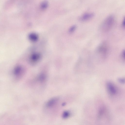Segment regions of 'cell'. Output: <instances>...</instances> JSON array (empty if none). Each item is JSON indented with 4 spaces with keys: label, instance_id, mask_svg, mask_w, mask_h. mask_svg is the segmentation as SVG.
<instances>
[{
    "label": "cell",
    "instance_id": "cell-1",
    "mask_svg": "<svg viewBox=\"0 0 125 125\" xmlns=\"http://www.w3.org/2000/svg\"><path fill=\"white\" fill-rule=\"evenodd\" d=\"M114 20L113 15H110L108 16L102 23L100 27L101 30L105 32L109 31L112 27Z\"/></svg>",
    "mask_w": 125,
    "mask_h": 125
},
{
    "label": "cell",
    "instance_id": "cell-8",
    "mask_svg": "<svg viewBox=\"0 0 125 125\" xmlns=\"http://www.w3.org/2000/svg\"><path fill=\"white\" fill-rule=\"evenodd\" d=\"M29 37L30 40L33 41H36L38 38L37 35L35 33H33L30 34Z\"/></svg>",
    "mask_w": 125,
    "mask_h": 125
},
{
    "label": "cell",
    "instance_id": "cell-9",
    "mask_svg": "<svg viewBox=\"0 0 125 125\" xmlns=\"http://www.w3.org/2000/svg\"><path fill=\"white\" fill-rule=\"evenodd\" d=\"M70 115V112L67 111H64L62 115V117L64 118H66L69 117Z\"/></svg>",
    "mask_w": 125,
    "mask_h": 125
},
{
    "label": "cell",
    "instance_id": "cell-5",
    "mask_svg": "<svg viewBox=\"0 0 125 125\" xmlns=\"http://www.w3.org/2000/svg\"><path fill=\"white\" fill-rule=\"evenodd\" d=\"M93 12H87L84 13L80 17V19L82 21L87 20L93 17L94 15Z\"/></svg>",
    "mask_w": 125,
    "mask_h": 125
},
{
    "label": "cell",
    "instance_id": "cell-12",
    "mask_svg": "<svg viewBox=\"0 0 125 125\" xmlns=\"http://www.w3.org/2000/svg\"><path fill=\"white\" fill-rule=\"evenodd\" d=\"M47 5V3L46 2H44L42 4V7L43 8H45L46 7Z\"/></svg>",
    "mask_w": 125,
    "mask_h": 125
},
{
    "label": "cell",
    "instance_id": "cell-3",
    "mask_svg": "<svg viewBox=\"0 0 125 125\" xmlns=\"http://www.w3.org/2000/svg\"><path fill=\"white\" fill-rule=\"evenodd\" d=\"M106 87L108 92L110 94L114 95L117 94V88L113 83L110 82H107L106 84Z\"/></svg>",
    "mask_w": 125,
    "mask_h": 125
},
{
    "label": "cell",
    "instance_id": "cell-10",
    "mask_svg": "<svg viewBox=\"0 0 125 125\" xmlns=\"http://www.w3.org/2000/svg\"><path fill=\"white\" fill-rule=\"evenodd\" d=\"M76 27V26L75 25H73L71 27L69 30V31L70 32H72L74 31Z\"/></svg>",
    "mask_w": 125,
    "mask_h": 125
},
{
    "label": "cell",
    "instance_id": "cell-7",
    "mask_svg": "<svg viewBox=\"0 0 125 125\" xmlns=\"http://www.w3.org/2000/svg\"><path fill=\"white\" fill-rule=\"evenodd\" d=\"M47 79V75L45 73H41L38 76V81L41 83H43L45 82Z\"/></svg>",
    "mask_w": 125,
    "mask_h": 125
},
{
    "label": "cell",
    "instance_id": "cell-13",
    "mask_svg": "<svg viewBox=\"0 0 125 125\" xmlns=\"http://www.w3.org/2000/svg\"><path fill=\"white\" fill-rule=\"evenodd\" d=\"M125 51L124 50H123L121 53V56L122 58L124 59H125Z\"/></svg>",
    "mask_w": 125,
    "mask_h": 125
},
{
    "label": "cell",
    "instance_id": "cell-2",
    "mask_svg": "<svg viewBox=\"0 0 125 125\" xmlns=\"http://www.w3.org/2000/svg\"><path fill=\"white\" fill-rule=\"evenodd\" d=\"M41 56L40 54L35 53L30 56L29 58V61L32 65H35L38 63L41 59Z\"/></svg>",
    "mask_w": 125,
    "mask_h": 125
},
{
    "label": "cell",
    "instance_id": "cell-4",
    "mask_svg": "<svg viewBox=\"0 0 125 125\" xmlns=\"http://www.w3.org/2000/svg\"><path fill=\"white\" fill-rule=\"evenodd\" d=\"M108 49V45L106 42L101 43L98 47V51L101 54L105 55L106 54Z\"/></svg>",
    "mask_w": 125,
    "mask_h": 125
},
{
    "label": "cell",
    "instance_id": "cell-11",
    "mask_svg": "<svg viewBox=\"0 0 125 125\" xmlns=\"http://www.w3.org/2000/svg\"><path fill=\"white\" fill-rule=\"evenodd\" d=\"M118 81L122 84H124L125 83V79L123 78H119L118 79Z\"/></svg>",
    "mask_w": 125,
    "mask_h": 125
},
{
    "label": "cell",
    "instance_id": "cell-6",
    "mask_svg": "<svg viewBox=\"0 0 125 125\" xmlns=\"http://www.w3.org/2000/svg\"><path fill=\"white\" fill-rule=\"evenodd\" d=\"M59 98L57 97L52 98L48 101L46 104V107L48 108H51L53 107L57 102Z\"/></svg>",
    "mask_w": 125,
    "mask_h": 125
},
{
    "label": "cell",
    "instance_id": "cell-14",
    "mask_svg": "<svg viewBox=\"0 0 125 125\" xmlns=\"http://www.w3.org/2000/svg\"><path fill=\"white\" fill-rule=\"evenodd\" d=\"M125 18H124V19H123L122 22V25L123 27H125Z\"/></svg>",
    "mask_w": 125,
    "mask_h": 125
}]
</instances>
